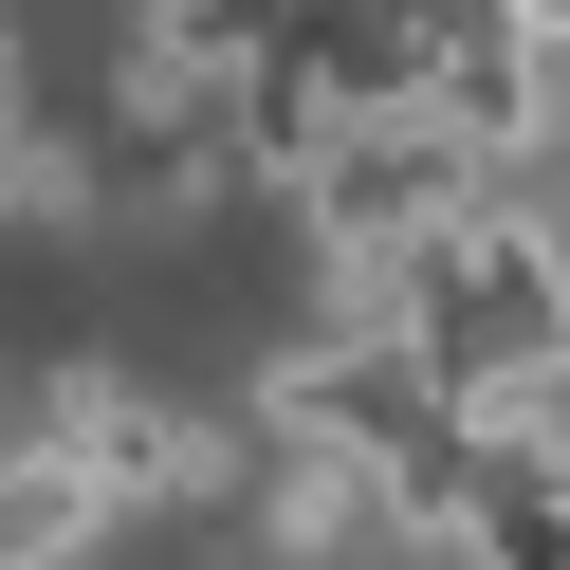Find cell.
<instances>
[{"mask_svg": "<svg viewBox=\"0 0 570 570\" xmlns=\"http://www.w3.org/2000/svg\"><path fill=\"white\" fill-rule=\"evenodd\" d=\"M368 332H405L423 368L460 386V423H479V405H515V386L570 368V239L515 222V203H479L460 239H423V258L368 295Z\"/></svg>", "mask_w": 570, "mask_h": 570, "instance_id": "1", "label": "cell"}, {"mask_svg": "<svg viewBox=\"0 0 570 570\" xmlns=\"http://www.w3.org/2000/svg\"><path fill=\"white\" fill-rule=\"evenodd\" d=\"M276 442L368 460L405 515H479V497H497V460H479V423H460V386L423 368L405 332H332V350H295V368H276Z\"/></svg>", "mask_w": 570, "mask_h": 570, "instance_id": "2", "label": "cell"}, {"mask_svg": "<svg viewBox=\"0 0 570 570\" xmlns=\"http://www.w3.org/2000/svg\"><path fill=\"white\" fill-rule=\"evenodd\" d=\"M295 222H313V258H350L386 295V276L423 258V239H460L479 222V148H460L442 111H386V129H332V148L295 166Z\"/></svg>", "mask_w": 570, "mask_h": 570, "instance_id": "3", "label": "cell"}, {"mask_svg": "<svg viewBox=\"0 0 570 570\" xmlns=\"http://www.w3.org/2000/svg\"><path fill=\"white\" fill-rule=\"evenodd\" d=\"M92 515H111V479H92L75 442H19V460H0V570H56Z\"/></svg>", "mask_w": 570, "mask_h": 570, "instance_id": "4", "label": "cell"}, {"mask_svg": "<svg viewBox=\"0 0 570 570\" xmlns=\"http://www.w3.org/2000/svg\"><path fill=\"white\" fill-rule=\"evenodd\" d=\"M276 533L295 552H350V533H405V497L368 460H332V442H276Z\"/></svg>", "mask_w": 570, "mask_h": 570, "instance_id": "5", "label": "cell"}, {"mask_svg": "<svg viewBox=\"0 0 570 570\" xmlns=\"http://www.w3.org/2000/svg\"><path fill=\"white\" fill-rule=\"evenodd\" d=\"M479 570H570V479H497L479 497Z\"/></svg>", "mask_w": 570, "mask_h": 570, "instance_id": "6", "label": "cell"}, {"mask_svg": "<svg viewBox=\"0 0 570 570\" xmlns=\"http://www.w3.org/2000/svg\"><path fill=\"white\" fill-rule=\"evenodd\" d=\"M38 185V111H19V38H0V203Z\"/></svg>", "mask_w": 570, "mask_h": 570, "instance_id": "7", "label": "cell"}, {"mask_svg": "<svg viewBox=\"0 0 570 570\" xmlns=\"http://www.w3.org/2000/svg\"><path fill=\"white\" fill-rule=\"evenodd\" d=\"M515 38H533V75H570V0H515Z\"/></svg>", "mask_w": 570, "mask_h": 570, "instance_id": "8", "label": "cell"}]
</instances>
